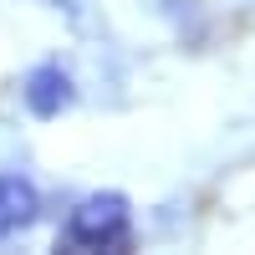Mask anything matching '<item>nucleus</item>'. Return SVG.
I'll return each mask as SVG.
<instances>
[{"mask_svg":"<svg viewBox=\"0 0 255 255\" xmlns=\"http://www.w3.org/2000/svg\"><path fill=\"white\" fill-rule=\"evenodd\" d=\"M20 97H26V108H31V118H61L72 108V77L56 67V61H46V67H36L31 77H26V87H20Z\"/></svg>","mask_w":255,"mask_h":255,"instance_id":"2","label":"nucleus"},{"mask_svg":"<svg viewBox=\"0 0 255 255\" xmlns=\"http://www.w3.org/2000/svg\"><path fill=\"white\" fill-rule=\"evenodd\" d=\"M61 245L67 250H128L133 245V215H128L123 194H87L67 225H61Z\"/></svg>","mask_w":255,"mask_h":255,"instance_id":"1","label":"nucleus"},{"mask_svg":"<svg viewBox=\"0 0 255 255\" xmlns=\"http://www.w3.org/2000/svg\"><path fill=\"white\" fill-rule=\"evenodd\" d=\"M36 215H41L36 184L20 179V174H0V240H10L26 225H36Z\"/></svg>","mask_w":255,"mask_h":255,"instance_id":"3","label":"nucleus"}]
</instances>
